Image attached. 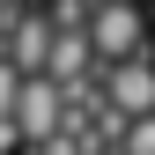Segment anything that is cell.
I'll return each mask as SVG.
<instances>
[{
  "label": "cell",
  "mask_w": 155,
  "mask_h": 155,
  "mask_svg": "<svg viewBox=\"0 0 155 155\" xmlns=\"http://www.w3.org/2000/svg\"><path fill=\"white\" fill-rule=\"evenodd\" d=\"M111 118H155V67L148 59H118L111 74H96Z\"/></svg>",
  "instance_id": "obj_3"
},
{
  "label": "cell",
  "mask_w": 155,
  "mask_h": 155,
  "mask_svg": "<svg viewBox=\"0 0 155 155\" xmlns=\"http://www.w3.org/2000/svg\"><path fill=\"white\" fill-rule=\"evenodd\" d=\"M89 52H96V67H118V59H140V37H148V22H140V8H89Z\"/></svg>",
  "instance_id": "obj_2"
},
{
  "label": "cell",
  "mask_w": 155,
  "mask_h": 155,
  "mask_svg": "<svg viewBox=\"0 0 155 155\" xmlns=\"http://www.w3.org/2000/svg\"><path fill=\"white\" fill-rule=\"evenodd\" d=\"M8 126L22 133L30 148H45V140H59L67 133V96L45 81V74H37V81H22L15 89V111H8Z\"/></svg>",
  "instance_id": "obj_1"
},
{
  "label": "cell",
  "mask_w": 155,
  "mask_h": 155,
  "mask_svg": "<svg viewBox=\"0 0 155 155\" xmlns=\"http://www.w3.org/2000/svg\"><path fill=\"white\" fill-rule=\"evenodd\" d=\"M45 52H52V30H45V15H22V22L0 37V59L22 74V81H37V74H45Z\"/></svg>",
  "instance_id": "obj_4"
},
{
  "label": "cell",
  "mask_w": 155,
  "mask_h": 155,
  "mask_svg": "<svg viewBox=\"0 0 155 155\" xmlns=\"http://www.w3.org/2000/svg\"><path fill=\"white\" fill-rule=\"evenodd\" d=\"M118 155H155V118H126V148Z\"/></svg>",
  "instance_id": "obj_5"
},
{
  "label": "cell",
  "mask_w": 155,
  "mask_h": 155,
  "mask_svg": "<svg viewBox=\"0 0 155 155\" xmlns=\"http://www.w3.org/2000/svg\"><path fill=\"white\" fill-rule=\"evenodd\" d=\"M15 89H22V74H15L8 59H0V118H8V111H15Z\"/></svg>",
  "instance_id": "obj_6"
},
{
  "label": "cell",
  "mask_w": 155,
  "mask_h": 155,
  "mask_svg": "<svg viewBox=\"0 0 155 155\" xmlns=\"http://www.w3.org/2000/svg\"><path fill=\"white\" fill-rule=\"evenodd\" d=\"M15 148H22V133H15L8 118H0V155H15Z\"/></svg>",
  "instance_id": "obj_7"
}]
</instances>
